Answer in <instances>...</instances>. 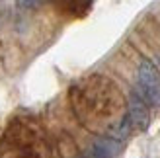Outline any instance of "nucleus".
I'll return each mask as SVG.
<instances>
[{
	"mask_svg": "<svg viewBox=\"0 0 160 158\" xmlns=\"http://www.w3.org/2000/svg\"><path fill=\"white\" fill-rule=\"evenodd\" d=\"M16 4L20 8H35L41 4V0H16Z\"/></svg>",
	"mask_w": 160,
	"mask_h": 158,
	"instance_id": "obj_4",
	"label": "nucleus"
},
{
	"mask_svg": "<svg viewBox=\"0 0 160 158\" xmlns=\"http://www.w3.org/2000/svg\"><path fill=\"white\" fill-rule=\"evenodd\" d=\"M158 62H160V53H158Z\"/></svg>",
	"mask_w": 160,
	"mask_h": 158,
	"instance_id": "obj_5",
	"label": "nucleus"
},
{
	"mask_svg": "<svg viewBox=\"0 0 160 158\" xmlns=\"http://www.w3.org/2000/svg\"><path fill=\"white\" fill-rule=\"evenodd\" d=\"M129 123L139 131H145L150 123L148 109L142 104V100L137 96H131V101H129Z\"/></svg>",
	"mask_w": 160,
	"mask_h": 158,
	"instance_id": "obj_2",
	"label": "nucleus"
},
{
	"mask_svg": "<svg viewBox=\"0 0 160 158\" xmlns=\"http://www.w3.org/2000/svg\"><path fill=\"white\" fill-rule=\"evenodd\" d=\"M119 151V145L111 139H98L94 145L92 158H113Z\"/></svg>",
	"mask_w": 160,
	"mask_h": 158,
	"instance_id": "obj_3",
	"label": "nucleus"
},
{
	"mask_svg": "<svg viewBox=\"0 0 160 158\" xmlns=\"http://www.w3.org/2000/svg\"><path fill=\"white\" fill-rule=\"evenodd\" d=\"M139 84L145 98L150 101L152 106L160 107V72L150 61H142L139 67Z\"/></svg>",
	"mask_w": 160,
	"mask_h": 158,
	"instance_id": "obj_1",
	"label": "nucleus"
}]
</instances>
